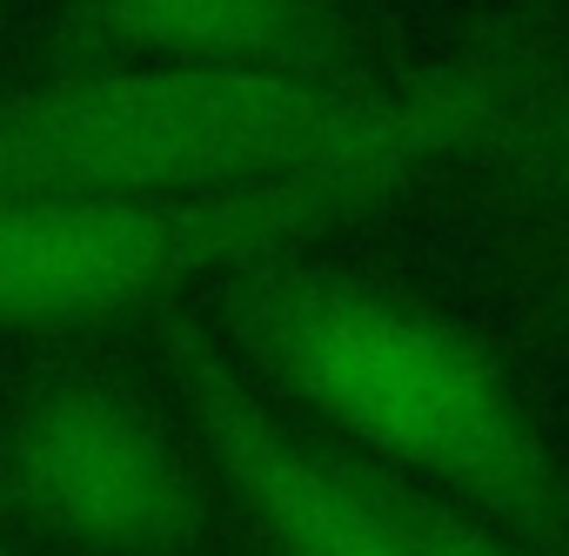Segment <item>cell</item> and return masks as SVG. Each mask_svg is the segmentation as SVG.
Returning a JSON list of instances; mask_svg holds the SVG:
<instances>
[{"label": "cell", "mask_w": 569, "mask_h": 556, "mask_svg": "<svg viewBox=\"0 0 569 556\" xmlns=\"http://www.w3.org/2000/svg\"><path fill=\"white\" fill-rule=\"evenodd\" d=\"M529 88L536 75L522 54L482 48L409 81L376 135L296 175L194 195H0V329L141 316L228 268L342 228L422 168L496 141Z\"/></svg>", "instance_id": "6da1fadb"}, {"label": "cell", "mask_w": 569, "mask_h": 556, "mask_svg": "<svg viewBox=\"0 0 569 556\" xmlns=\"http://www.w3.org/2000/svg\"><path fill=\"white\" fill-rule=\"evenodd\" d=\"M234 336L281 396L356 456L389 463L536 549H569L562 463L502 363L449 316L356 275H281L234 302Z\"/></svg>", "instance_id": "7a4b0ae2"}, {"label": "cell", "mask_w": 569, "mask_h": 556, "mask_svg": "<svg viewBox=\"0 0 569 556\" xmlns=\"http://www.w3.org/2000/svg\"><path fill=\"white\" fill-rule=\"evenodd\" d=\"M356 75L74 61L0 108V195H194L316 168L389 121Z\"/></svg>", "instance_id": "3957f363"}, {"label": "cell", "mask_w": 569, "mask_h": 556, "mask_svg": "<svg viewBox=\"0 0 569 556\" xmlns=\"http://www.w3.org/2000/svg\"><path fill=\"white\" fill-rule=\"evenodd\" d=\"M0 496L81 556H194L214 536L201 469L134 396L88 376L21 396L0 436Z\"/></svg>", "instance_id": "277c9868"}, {"label": "cell", "mask_w": 569, "mask_h": 556, "mask_svg": "<svg viewBox=\"0 0 569 556\" xmlns=\"http://www.w3.org/2000/svg\"><path fill=\"white\" fill-rule=\"evenodd\" d=\"M188 423L268 556H422L369 456H336L296 436L234 369L181 376Z\"/></svg>", "instance_id": "5b68a950"}, {"label": "cell", "mask_w": 569, "mask_h": 556, "mask_svg": "<svg viewBox=\"0 0 569 556\" xmlns=\"http://www.w3.org/2000/svg\"><path fill=\"white\" fill-rule=\"evenodd\" d=\"M74 61H181L349 75L356 34L336 0H68Z\"/></svg>", "instance_id": "8992f818"}, {"label": "cell", "mask_w": 569, "mask_h": 556, "mask_svg": "<svg viewBox=\"0 0 569 556\" xmlns=\"http://www.w3.org/2000/svg\"><path fill=\"white\" fill-rule=\"evenodd\" d=\"M382 483H389V503L409 523L422 556H536V543H522L516 529H502V523H489V516H476V509H462V503H449L396 469H382Z\"/></svg>", "instance_id": "52a82bcc"}, {"label": "cell", "mask_w": 569, "mask_h": 556, "mask_svg": "<svg viewBox=\"0 0 569 556\" xmlns=\"http://www.w3.org/2000/svg\"><path fill=\"white\" fill-rule=\"evenodd\" d=\"M502 175L536 188V195H556L569 188V101L549 108L542 121H509L502 135Z\"/></svg>", "instance_id": "ba28073f"}, {"label": "cell", "mask_w": 569, "mask_h": 556, "mask_svg": "<svg viewBox=\"0 0 569 556\" xmlns=\"http://www.w3.org/2000/svg\"><path fill=\"white\" fill-rule=\"evenodd\" d=\"M542 289H549V296L569 309V235L556 241V255H549V268H542Z\"/></svg>", "instance_id": "9c48e42d"}, {"label": "cell", "mask_w": 569, "mask_h": 556, "mask_svg": "<svg viewBox=\"0 0 569 556\" xmlns=\"http://www.w3.org/2000/svg\"><path fill=\"white\" fill-rule=\"evenodd\" d=\"M0 556H8V496H0Z\"/></svg>", "instance_id": "30bf717a"}]
</instances>
